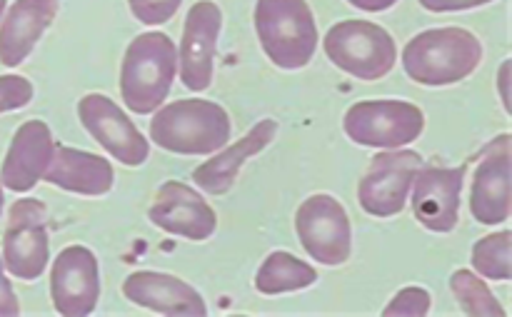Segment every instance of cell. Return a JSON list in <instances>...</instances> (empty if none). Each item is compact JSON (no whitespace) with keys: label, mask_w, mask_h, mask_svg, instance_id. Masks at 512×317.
Instances as JSON below:
<instances>
[{"label":"cell","mask_w":512,"mask_h":317,"mask_svg":"<svg viewBox=\"0 0 512 317\" xmlns=\"http://www.w3.org/2000/svg\"><path fill=\"white\" fill-rule=\"evenodd\" d=\"M483 63V43L465 28H433L415 35L403 50L408 78L428 88H445L470 78Z\"/></svg>","instance_id":"6da1fadb"},{"label":"cell","mask_w":512,"mask_h":317,"mask_svg":"<svg viewBox=\"0 0 512 317\" xmlns=\"http://www.w3.org/2000/svg\"><path fill=\"white\" fill-rule=\"evenodd\" d=\"M230 115L213 100H175L153 115L150 138L175 155H213L230 140Z\"/></svg>","instance_id":"7a4b0ae2"},{"label":"cell","mask_w":512,"mask_h":317,"mask_svg":"<svg viewBox=\"0 0 512 317\" xmlns=\"http://www.w3.org/2000/svg\"><path fill=\"white\" fill-rule=\"evenodd\" d=\"M178 73V48L165 33L150 30L125 48L120 65V98L133 113L158 110L173 88Z\"/></svg>","instance_id":"3957f363"},{"label":"cell","mask_w":512,"mask_h":317,"mask_svg":"<svg viewBox=\"0 0 512 317\" xmlns=\"http://www.w3.org/2000/svg\"><path fill=\"white\" fill-rule=\"evenodd\" d=\"M255 33L273 65L300 70L318 48V23L308 0H258Z\"/></svg>","instance_id":"277c9868"},{"label":"cell","mask_w":512,"mask_h":317,"mask_svg":"<svg viewBox=\"0 0 512 317\" xmlns=\"http://www.w3.org/2000/svg\"><path fill=\"white\" fill-rule=\"evenodd\" d=\"M325 55L335 68L358 80H380L395 68V38L370 20L335 23L323 38Z\"/></svg>","instance_id":"5b68a950"},{"label":"cell","mask_w":512,"mask_h":317,"mask_svg":"<svg viewBox=\"0 0 512 317\" xmlns=\"http://www.w3.org/2000/svg\"><path fill=\"white\" fill-rule=\"evenodd\" d=\"M343 130L355 145L395 150L423 135L425 115L408 100H360L345 113Z\"/></svg>","instance_id":"8992f818"},{"label":"cell","mask_w":512,"mask_h":317,"mask_svg":"<svg viewBox=\"0 0 512 317\" xmlns=\"http://www.w3.org/2000/svg\"><path fill=\"white\" fill-rule=\"evenodd\" d=\"M295 233L305 253L320 265L338 268L353 255V225L343 203L328 193L303 200L295 213Z\"/></svg>","instance_id":"52a82bcc"},{"label":"cell","mask_w":512,"mask_h":317,"mask_svg":"<svg viewBox=\"0 0 512 317\" xmlns=\"http://www.w3.org/2000/svg\"><path fill=\"white\" fill-rule=\"evenodd\" d=\"M50 260L48 210L40 200L13 203L3 233V265L13 278L38 280Z\"/></svg>","instance_id":"ba28073f"},{"label":"cell","mask_w":512,"mask_h":317,"mask_svg":"<svg viewBox=\"0 0 512 317\" xmlns=\"http://www.w3.org/2000/svg\"><path fill=\"white\" fill-rule=\"evenodd\" d=\"M420 168H423V155L415 150L395 148L375 155L358 185L360 208L373 218L400 215L408 205L410 188Z\"/></svg>","instance_id":"9c48e42d"},{"label":"cell","mask_w":512,"mask_h":317,"mask_svg":"<svg viewBox=\"0 0 512 317\" xmlns=\"http://www.w3.org/2000/svg\"><path fill=\"white\" fill-rule=\"evenodd\" d=\"M78 118L88 135L103 145L105 153L113 155L118 163L128 168H138L148 160L150 143L143 133L133 125V120L115 105L108 95L88 93L78 103Z\"/></svg>","instance_id":"30bf717a"},{"label":"cell","mask_w":512,"mask_h":317,"mask_svg":"<svg viewBox=\"0 0 512 317\" xmlns=\"http://www.w3.org/2000/svg\"><path fill=\"white\" fill-rule=\"evenodd\" d=\"M50 300L63 317H85L98 308L100 268L93 250L85 245L60 250L50 270Z\"/></svg>","instance_id":"8fae6325"},{"label":"cell","mask_w":512,"mask_h":317,"mask_svg":"<svg viewBox=\"0 0 512 317\" xmlns=\"http://www.w3.org/2000/svg\"><path fill=\"white\" fill-rule=\"evenodd\" d=\"M220 28H223V10L213 0H198L185 15L178 65L180 80L193 93H203L213 83Z\"/></svg>","instance_id":"7c38bea8"},{"label":"cell","mask_w":512,"mask_h":317,"mask_svg":"<svg viewBox=\"0 0 512 317\" xmlns=\"http://www.w3.org/2000/svg\"><path fill=\"white\" fill-rule=\"evenodd\" d=\"M148 220L165 233L195 240V243L213 238L218 230L215 210L205 203L203 195L180 180H168L160 185L148 210Z\"/></svg>","instance_id":"4fadbf2b"},{"label":"cell","mask_w":512,"mask_h":317,"mask_svg":"<svg viewBox=\"0 0 512 317\" xmlns=\"http://www.w3.org/2000/svg\"><path fill=\"white\" fill-rule=\"evenodd\" d=\"M468 168H420L413 180V215L430 233H453L460 220V193Z\"/></svg>","instance_id":"5bb4252c"},{"label":"cell","mask_w":512,"mask_h":317,"mask_svg":"<svg viewBox=\"0 0 512 317\" xmlns=\"http://www.w3.org/2000/svg\"><path fill=\"white\" fill-rule=\"evenodd\" d=\"M470 213L480 225H503L510 220V135L503 133L483 150L473 173Z\"/></svg>","instance_id":"9a60e30c"},{"label":"cell","mask_w":512,"mask_h":317,"mask_svg":"<svg viewBox=\"0 0 512 317\" xmlns=\"http://www.w3.org/2000/svg\"><path fill=\"white\" fill-rule=\"evenodd\" d=\"M53 133L43 120H28L15 130L0 168V183L13 193H28L43 180L53 160Z\"/></svg>","instance_id":"2e32d148"},{"label":"cell","mask_w":512,"mask_h":317,"mask_svg":"<svg viewBox=\"0 0 512 317\" xmlns=\"http://www.w3.org/2000/svg\"><path fill=\"white\" fill-rule=\"evenodd\" d=\"M123 295L133 305L153 310L160 315H185L205 317L208 305L203 295L188 285L185 280L168 273H153V270H138L123 280Z\"/></svg>","instance_id":"e0dca14e"},{"label":"cell","mask_w":512,"mask_h":317,"mask_svg":"<svg viewBox=\"0 0 512 317\" xmlns=\"http://www.w3.org/2000/svg\"><path fill=\"white\" fill-rule=\"evenodd\" d=\"M60 0H15L0 20V63H23L58 15Z\"/></svg>","instance_id":"ac0fdd59"},{"label":"cell","mask_w":512,"mask_h":317,"mask_svg":"<svg viewBox=\"0 0 512 317\" xmlns=\"http://www.w3.org/2000/svg\"><path fill=\"white\" fill-rule=\"evenodd\" d=\"M275 135H278V123H275L273 118L260 120V123L253 125V130H248L238 143L220 150L218 155L205 160L200 168H195L193 183L198 185L200 190H205L208 195H225L233 188L235 180H238L240 168H243L250 158L263 153V150L273 143Z\"/></svg>","instance_id":"d6986e66"},{"label":"cell","mask_w":512,"mask_h":317,"mask_svg":"<svg viewBox=\"0 0 512 317\" xmlns=\"http://www.w3.org/2000/svg\"><path fill=\"white\" fill-rule=\"evenodd\" d=\"M43 180L65 190V193L100 198V195H108L113 190L115 173L113 165L100 155L68 148V145H55L53 160H50Z\"/></svg>","instance_id":"ffe728a7"},{"label":"cell","mask_w":512,"mask_h":317,"mask_svg":"<svg viewBox=\"0 0 512 317\" xmlns=\"http://www.w3.org/2000/svg\"><path fill=\"white\" fill-rule=\"evenodd\" d=\"M315 283H318V273H315L313 265L285 253V250L270 253L255 275V290L263 295L298 293V290L310 288Z\"/></svg>","instance_id":"44dd1931"},{"label":"cell","mask_w":512,"mask_h":317,"mask_svg":"<svg viewBox=\"0 0 512 317\" xmlns=\"http://www.w3.org/2000/svg\"><path fill=\"white\" fill-rule=\"evenodd\" d=\"M512 233L510 230H500V233L485 235L478 243L473 245V253H470V260H473V270L485 280H498V283H505V280L512 278Z\"/></svg>","instance_id":"7402d4cb"},{"label":"cell","mask_w":512,"mask_h":317,"mask_svg":"<svg viewBox=\"0 0 512 317\" xmlns=\"http://www.w3.org/2000/svg\"><path fill=\"white\" fill-rule=\"evenodd\" d=\"M450 290L458 298L463 313L473 317H503L505 308L498 303L490 288L485 285L483 278L473 273V270H455L453 278H450Z\"/></svg>","instance_id":"603a6c76"},{"label":"cell","mask_w":512,"mask_h":317,"mask_svg":"<svg viewBox=\"0 0 512 317\" xmlns=\"http://www.w3.org/2000/svg\"><path fill=\"white\" fill-rule=\"evenodd\" d=\"M433 308V298L425 288H418V285H410V288H403L388 305H385L383 315H403V317H425Z\"/></svg>","instance_id":"cb8c5ba5"},{"label":"cell","mask_w":512,"mask_h":317,"mask_svg":"<svg viewBox=\"0 0 512 317\" xmlns=\"http://www.w3.org/2000/svg\"><path fill=\"white\" fill-rule=\"evenodd\" d=\"M33 83L23 75H0V113L20 110L33 100Z\"/></svg>","instance_id":"d4e9b609"},{"label":"cell","mask_w":512,"mask_h":317,"mask_svg":"<svg viewBox=\"0 0 512 317\" xmlns=\"http://www.w3.org/2000/svg\"><path fill=\"white\" fill-rule=\"evenodd\" d=\"M183 0H128L133 18L143 25H163L180 10Z\"/></svg>","instance_id":"484cf974"},{"label":"cell","mask_w":512,"mask_h":317,"mask_svg":"<svg viewBox=\"0 0 512 317\" xmlns=\"http://www.w3.org/2000/svg\"><path fill=\"white\" fill-rule=\"evenodd\" d=\"M488 3L493 0H420V5L430 13H460V10H473Z\"/></svg>","instance_id":"4316f807"},{"label":"cell","mask_w":512,"mask_h":317,"mask_svg":"<svg viewBox=\"0 0 512 317\" xmlns=\"http://www.w3.org/2000/svg\"><path fill=\"white\" fill-rule=\"evenodd\" d=\"M15 315H20L18 295H15L10 280L5 278V265H3V258H0V317H15Z\"/></svg>","instance_id":"83f0119b"},{"label":"cell","mask_w":512,"mask_h":317,"mask_svg":"<svg viewBox=\"0 0 512 317\" xmlns=\"http://www.w3.org/2000/svg\"><path fill=\"white\" fill-rule=\"evenodd\" d=\"M353 8L358 10H365V13H383V10H390L393 8L398 0H348Z\"/></svg>","instance_id":"f1b7e54d"},{"label":"cell","mask_w":512,"mask_h":317,"mask_svg":"<svg viewBox=\"0 0 512 317\" xmlns=\"http://www.w3.org/2000/svg\"><path fill=\"white\" fill-rule=\"evenodd\" d=\"M498 85H500V98H503V108L510 113V60H505V63L500 65Z\"/></svg>","instance_id":"f546056e"},{"label":"cell","mask_w":512,"mask_h":317,"mask_svg":"<svg viewBox=\"0 0 512 317\" xmlns=\"http://www.w3.org/2000/svg\"><path fill=\"white\" fill-rule=\"evenodd\" d=\"M5 8H8V0H0V20H3V15H5Z\"/></svg>","instance_id":"4dcf8cb0"},{"label":"cell","mask_w":512,"mask_h":317,"mask_svg":"<svg viewBox=\"0 0 512 317\" xmlns=\"http://www.w3.org/2000/svg\"><path fill=\"white\" fill-rule=\"evenodd\" d=\"M3 205H5V198H3V183H0V215H3Z\"/></svg>","instance_id":"1f68e13d"}]
</instances>
